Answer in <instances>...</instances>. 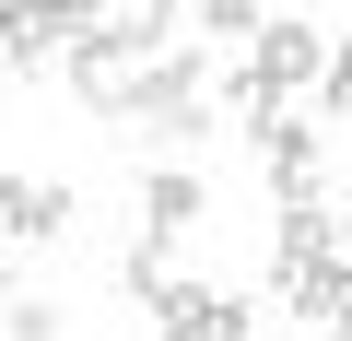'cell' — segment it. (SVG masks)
Wrapping results in <instances>:
<instances>
[{
	"label": "cell",
	"mask_w": 352,
	"mask_h": 341,
	"mask_svg": "<svg viewBox=\"0 0 352 341\" xmlns=\"http://www.w3.org/2000/svg\"><path fill=\"white\" fill-rule=\"evenodd\" d=\"M129 118H141V130H164V141H200V130H223V118H212V59H200L188 36H176V48H153V59H141V94H129Z\"/></svg>",
	"instance_id": "1"
},
{
	"label": "cell",
	"mask_w": 352,
	"mask_h": 341,
	"mask_svg": "<svg viewBox=\"0 0 352 341\" xmlns=\"http://www.w3.org/2000/svg\"><path fill=\"white\" fill-rule=\"evenodd\" d=\"M141 59H153V48H141L129 24H94V36H71L59 83H71V94H82L94 118H129V94H141Z\"/></svg>",
	"instance_id": "2"
},
{
	"label": "cell",
	"mask_w": 352,
	"mask_h": 341,
	"mask_svg": "<svg viewBox=\"0 0 352 341\" xmlns=\"http://www.w3.org/2000/svg\"><path fill=\"white\" fill-rule=\"evenodd\" d=\"M247 71L294 106V94H317V71H329V24H294V12H270L258 24V48H247Z\"/></svg>",
	"instance_id": "3"
},
{
	"label": "cell",
	"mask_w": 352,
	"mask_h": 341,
	"mask_svg": "<svg viewBox=\"0 0 352 341\" xmlns=\"http://www.w3.org/2000/svg\"><path fill=\"white\" fill-rule=\"evenodd\" d=\"M258 165H270L282 200H329V141H317V118H270V130H258Z\"/></svg>",
	"instance_id": "4"
},
{
	"label": "cell",
	"mask_w": 352,
	"mask_h": 341,
	"mask_svg": "<svg viewBox=\"0 0 352 341\" xmlns=\"http://www.w3.org/2000/svg\"><path fill=\"white\" fill-rule=\"evenodd\" d=\"M258 318H247V294H212V282H176L164 306H153V341H247Z\"/></svg>",
	"instance_id": "5"
},
{
	"label": "cell",
	"mask_w": 352,
	"mask_h": 341,
	"mask_svg": "<svg viewBox=\"0 0 352 341\" xmlns=\"http://www.w3.org/2000/svg\"><path fill=\"white\" fill-rule=\"evenodd\" d=\"M59 59H71V36H59L47 0H0V71H12V83H47Z\"/></svg>",
	"instance_id": "6"
},
{
	"label": "cell",
	"mask_w": 352,
	"mask_h": 341,
	"mask_svg": "<svg viewBox=\"0 0 352 341\" xmlns=\"http://www.w3.org/2000/svg\"><path fill=\"white\" fill-rule=\"evenodd\" d=\"M0 236L59 247V236H71V189H59V177H12V165H0Z\"/></svg>",
	"instance_id": "7"
},
{
	"label": "cell",
	"mask_w": 352,
	"mask_h": 341,
	"mask_svg": "<svg viewBox=\"0 0 352 341\" xmlns=\"http://www.w3.org/2000/svg\"><path fill=\"white\" fill-rule=\"evenodd\" d=\"M282 294L305 329H352V259H305V271H282Z\"/></svg>",
	"instance_id": "8"
},
{
	"label": "cell",
	"mask_w": 352,
	"mask_h": 341,
	"mask_svg": "<svg viewBox=\"0 0 352 341\" xmlns=\"http://www.w3.org/2000/svg\"><path fill=\"white\" fill-rule=\"evenodd\" d=\"M212 212V189L188 177V165H153V177H141V236H188Z\"/></svg>",
	"instance_id": "9"
},
{
	"label": "cell",
	"mask_w": 352,
	"mask_h": 341,
	"mask_svg": "<svg viewBox=\"0 0 352 341\" xmlns=\"http://www.w3.org/2000/svg\"><path fill=\"white\" fill-rule=\"evenodd\" d=\"M212 118H223V130H235V141H258V130H270V118H294V106H282V94H270V83H258V71H247V59H235V71H223V83H212Z\"/></svg>",
	"instance_id": "10"
},
{
	"label": "cell",
	"mask_w": 352,
	"mask_h": 341,
	"mask_svg": "<svg viewBox=\"0 0 352 341\" xmlns=\"http://www.w3.org/2000/svg\"><path fill=\"white\" fill-rule=\"evenodd\" d=\"M118 294H129V306H141V318H153V306H164V294H176V236H141V247H129V259H118Z\"/></svg>",
	"instance_id": "11"
},
{
	"label": "cell",
	"mask_w": 352,
	"mask_h": 341,
	"mask_svg": "<svg viewBox=\"0 0 352 341\" xmlns=\"http://www.w3.org/2000/svg\"><path fill=\"white\" fill-rule=\"evenodd\" d=\"M270 247H282V271H305V259H329V200H282V224H270Z\"/></svg>",
	"instance_id": "12"
},
{
	"label": "cell",
	"mask_w": 352,
	"mask_h": 341,
	"mask_svg": "<svg viewBox=\"0 0 352 341\" xmlns=\"http://www.w3.org/2000/svg\"><path fill=\"white\" fill-rule=\"evenodd\" d=\"M188 24H200V36H223V48L247 59V48H258V24H270V0H188Z\"/></svg>",
	"instance_id": "13"
},
{
	"label": "cell",
	"mask_w": 352,
	"mask_h": 341,
	"mask_svg": "<svg viewBox=\"0 0 352 341\" xmlns=\"http://www.w3.org/2000/svg\"><path fill=\"white\" fill-rule=\"evenodd\" d=\"M0 329H12V341H59V329H71V318H59V306H47V294H12V306H0Z\"/></svg>",
	"instance_id": "14"
},
{
	"label": "cell",
	"mask_w": 352,
	"mask_h": 341,
	"mask_svg": "<svg viewBox=\"0 0 352 341\" xmlns=\"http://www.w3.org/2000/svg\"><path fill=\"white\" fill-rule=\"evenodd\" d=\"M317 94H329V118L352 130V36H329V71H317Z\"/></svg>",
	"instance_id": "15"
},
{
	"label": "cell",
	"mask_w": 352,
	"mask_h": 341,
	"mask_svg": "<svg viewBox=\"0 0 352 341\" xmlns=\"http://www.w3.org/2000/svg\"><path fill=\"white\" fill-rule=\"evenodd\" d=\"M176 24H188V0H141V12H129L141 48H176Z\"/></svg>",
	"instance_id": "16"
},
{
	"label": "cell",
	"mask_w": 352,
	"mask_h": 341,
	"mask_svg": "<svg viewBox=\"0 0 352 341\" xmlns=\"http://www.w3.org/2000/svg\"><path fill=\"white\" fill-rule=\"evenodd\" d=\"M0 306H12V259H0Z\"/></svg>",
	"instance_id": "17"
},
{
	"label": "cell",
	"mask_w": 352,
	"mask_h": 341,
	"mask_svg": "<svg viewBox=\"0 0 352 341\" xmlns=\"http://www.w3.org/2000/svg\"><path fill=\"white\" fill-rule=\"evenodd\" d=\"M340 236H352V189H340Z\"/></svg>",
	"instance_id": "18"
},
{
	"label": "cell",
	"mask_w": 352,
	"mask_h": 341,
	"mask_svg": "<svg viewBox=\"0 0 352 341\" xmlns=\"http://www.w3.org/2000/svg\"><path fill=\"white\" fill-rule=\"evenodd\" d=\"M317 341H352V329H317Z\"/></svg>",
	"instance_id": "19"
}]
</instances>
